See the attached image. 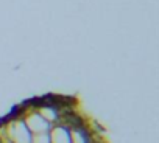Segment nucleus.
<instances>
[{"instance_id":"obj_3","label":"nucleus","mask_w":159,"mask_h":143,"mask_svg":"<svg viewBox=\"0 0 159 143\" xmlns=\"http://www.w3.org/2000/svg\"><path fill=\"white\" fill-rule=\"evenodd\" d=\"M89 121V120H88ZM70 138L72 143H92L94 141V135L89 129V124H81L70 129Z\"/></svg>"},{"instance_id":"obj_1","label":"nucleus","mask_w":159,"mask_h":143,"mask_svg":"<svg viewBox=\"0 0 159 143\" xmlns=\"http://www.w3.org/2000/svg\"><path fill=\"white\" fill-rule=\"evenodd\" d=\"M7 140H10L11 143H31L33 134L27 128L24 118H19V120L8 123V138Z\"/></svg>"},{"instance_id":"obj_5","label":"nucleus","mask_w":159,"mask_h":143,"mask_svg":"<svg viewBox=\"0 0 159 143\" xmlns=\"http://www.w3.org/2000/svg\"><path fill=\"white\" fill-rule=\"evenodd\" d=\"M31 143H50V132H41V134H33Z\"/></svg>"},{"instance_id":"obj_6","label":"nucleus","mask_w":159,"mask_h":143,"mask_svg":"<svg viewBox=\"0 0 159 143\" xmlns=\"http://www.w3.org/2000/svg\"><path fill=\"white\" fill-rule=\"evenodd\" d=\"M5 143H11V141H10V140H7V141H5Z\"/></svg>"},{"instance_id":"obj_2","label":"nucleus","mask_w":159,"mask_h":143,"mask_svg":"<svg viewBox=\"0 0 159 143\" xmlns=\"http://www.w3.org/2000/svg\"><path fill=\"white\" fill-rule=\"evenodd\" d=\"M24 121L27 124V128L30 129L31 134H41V132H50L52 126L45 118H42V115L38 110H30L24 115Z\"/></svg>"},{"instance_id":"obj_4","label":"nucleus","mask_w":159,"mask_h":143,"mask_svg":"<svg viewBox=\"0 0 159 143\" xmlns=\"http://www.w3.org/2000/svg\"><path fill=\"white\" fill-rule=\"evenodd\" d=\"M50 143H72L70 129L66 124H53L50 129Z\"/></svg>"}]
</instances>
